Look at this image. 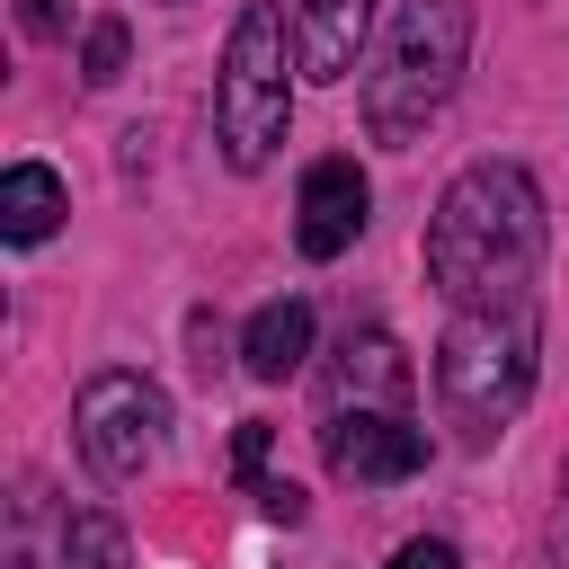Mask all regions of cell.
<instances>
[{"label": "cell", "mask_w": 569, "mask_h": 569, "mask_svg": "<svg viewBox=\"0 0 569 569\" xmlns=\"http://www.w3.org/2000/svg\"><path fill=\"white\" fill-rule=\"evenodd\" d=\"M320 400H329V418L338 409H409V356H400V338L391 329H347L338 356H329V373H320Z\"/></svg>", "instance_id": "cell-8"}, {"label": "cell", "mask_w": 569, "mask_h": 569, "mask_svg": "<svg viewBox=\"0 0 569 569\" xmlns=\"http://www.w3.org/2000/svg\"><path fill=\"white\" fill-rule=\"evenodd\" d=\"M533 302H471L436 338V400L462 445H489L525 400H533Z\"/></svg>", "instance_id": "cell-2"}, {"label": "cell", "mask_w": 569, "mask_h": 569, "mask_svg": "<svg viewBox=\"0 0 569 569\" xmlns=\"http://www.w3.org/2000/svg\"><path fill=\"white\" fill-rule=\"evenodd\" d=\"M293 124V89H284V9L276 0H249L231 18V44H222V80H213V133H222V160L231 169H267L276 142Z\"/></svg>", "instance_id": "cell-4"}, {"label": "cell", "mask_w": 569, "mask_h": 569, "mask_svg": "<svg viewBox=\"0 0 569 569\" xmlns=\"http://www.w3.org/2000/svg\"><path fill=\"white\" fill-rule=\"evenodd\" d=\"M320 453H329L338 480L391 489V480H409V471L427 462V436L409 427V409H338V418L320 427Z\"/></svg>", "instance_id": "cell-6"}, {"label": "cell", "mask_w": 569, "mask_h": 569, "mask_svg": "<svg viewBox=\"0 0 569 569\" xmlns=\"http://www.w3.org/2000/svg\"><path fill=\"white\" fill-rule=\"evenodd\" d=\"M231 471L258 489L267 480V418H240V436H231Z\"/></svg>", "instance_id": "cell-15"}, {"label": "cell", "mask_w": 569, "mask_h": 569, "mask_svg": "<svg viewBox=\"0 0 569 569\" xmlns=\"http://www.w3.org/2000/svg\"><path fill=\"white\" fill-rule=\"evenodd\" d=\"M462 62H471V0H400L382 53L365 71V133L409 151L427 133V116L453 98Z\"/></svg>", "instance_id": "cell-3"}, {"label": "cell", "mask_w": 569, "mask_h": 569, "mask_svg": "<svg viewBox=\"0 0 569 569\" xmlns=\"http://www.w3.org/2000/svg\"><path fill=\"white\" fill-rule=\"evenodd\" d=\"M160 427H169L160 382L124 373V365L89 373L80 400H71V436H80V462H89L98 480H142V462L160 453Z\"/></svg>", "instance_id": "cell-5"}, {"label": "cell", "mask_w": 569, "mask_h": 569, "mask_svg": "<svg viewBox=\"0 0 569 569\" xmlns=\"http://www.w3.org/2000/svg\"><path fill=\"white\" fill-rule=\"evenodd\" d=\"M71 569H133V542L107 507H80L71 516Z\"/></svg>", "instance_id": "cell-13"}, {"label": "cell", "mask_w": 569, "mask_h": 569, "mask_svg": "<svg viewBox=\"0 0 569 569\" xmlns=\"http://www.w3.org/2000/svg\"><path fill=\"white\" fill-rule=\"evenodd\" d=\"M0 569H71V525H53V498H44V480H18V498H9V542H0Z\"/></svg>", "instance_id": "cell-10"}, {"label": "cell", "mask_w": 569, "mask_h": 569, "mask_svg": "<svg viewBox=\"0 0 569 569\" xmlns=\"http://www.w3.org/2000/svg\"><path fill=\"white\" fill-rule=\"evenodd\" d=\"M80 80H89V89L124 80V18H98V27H89V44H80Z\"/></svg>", "instance_id": "cell-14"}, {"label": "cell", "mask_w": 569, "mask_h": 569, "mask_svg": "<svg viewBox=\"0 0 569 569\" xmlns=\"http://www.w3.org/2000/svg\"><path fill=\"white\" fill-rule=\"evenodd\" d=\"M373 0H293V62L302 80H347L365 62Z\"/></svg>", "instance_id": "cell-9"}, {"label": "cell", "mask_w": 569, "mask_h": 569, "mask_svg": "<svg viewBox=\"0 0 569 569\" xmlns=\"http://www.w3.org/2000/svg\"><path fill=\"white\" fill-rule=\"evenodd\" d=\"M53 222H62V178H53L44 160H18V169L0 178V231H9L18 249H36V240H53Z\"/></svg>", "instance_id": "cell-12"}, {"label": "cell", "mask_w": 569, "mask_h": 569, "mask_svg": "<svg viewBox=\"0 0 569 569\" xmlns=\"http://www.w3.org/2000/svg\"><path fill=\"white\" fill-rule=\"evenodd\" d=\"M302 356H311V302H302V293H284V302H267V311L249 320V338H240V365H249L258 382H284Z\"/></svg>", "instance_id": "cell-11"}, {"label": "cell", "mask_w": 569, "mask_h": 569, "mask_svg": "<svg viewBox=\"0 0 569 569\" xmlns=\"http://www.w3.org/2000/svg\"><path fill=\"white\" fill-rule=\"evenodd\" d=\"M365 213H373V187H365L356 160H311V169H302V204H293V240H302V258H338V249H356Z\"/></svg>", "instance_id": "cell-7"}, {"label": "cell", "mask_w": 569, "mask_h": 569, "mask_svg": "<svg viewBox=\"0 0 569 569\" xmlns=\"http://www.w3.org/2000/svg\"><path fill=\"white\" fill-rule=\"evenodd\" d=\"M249 498H258V507H267L276 525H302V489H293V480H258Z\"/></svg>", "instance_id": "cell-17"}, {"label": "cell", "mask_w": 569, "mask_h": 569, "mask_svg": "<svg viewBox=\"0 0 569 569\" xmlns=\"http://www.w3.org/2000/svg\"><path fill=\"white\" fill-rule=\"evenodd\" d=\"M542 187L516 160H471L436 213H427V276L453 311L471 302H525L533 267H542Z\"/></svg>", "instance_id": "cell-1"}, {"label": "cell", "mask_w": 569, "mask_h": 569, "mask_svg": "<svg viewBox=\"0 0 569 569\" xmlns=\"http://www.w3.org/2000/svg\"><path fill=\"white\" fill-rule=\"evenodd\" d=\"M18 27H27L36 44H62V36H71V0H18Z\"/></svg>", "instance_id": "cell-16"}, {"label": "cell", "mask_w": 569, "mask_h": 569, "mask_svg": "<svg viewBox=\"0 0 569 569\" xmlns=\"http://www.w3.org/2000/svg\"><path fill=\"white\" fill-rule=\"evenodd\" d=\"M391 569H462V551H453V542H400Z\"/></svg>", "instance_id": "cell-18"}]
</instances>
